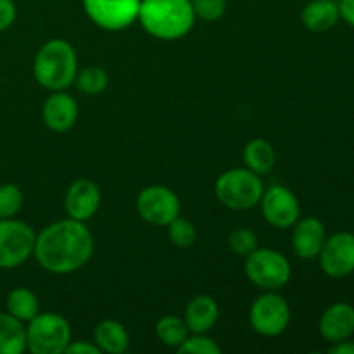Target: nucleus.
<instances>
[{
	"mask_svg": "<svg viewBox=\"0 0 354 354\" xmlns=\"http://www.w3.org/2000/svg\"><path fill=\"white\" fill-rule=\"evenodd\" d=\"M93 254V237L85 221H55L45 227L35 241L33 256L38 265L54 275L78 272Z\"/></svg>",
	"mask_w": 354,
	"mask_h": 354,
	"instance_id": "obj_1",
	"label": "nucleus"
},
{
	"mask_svg": "<svg viewBox=\"0 0 354 354\" xmlns=\"http://www.w3.org/2000/svg\"><path fill=\"white\" fill-rule=\"evenodd\" d=\"M142 28L159 40H178L196 23L190 0H142L138 19Z\"/></svg>",
	"mask_w": 354,
	"mask_h": 354,
	"instance_id": "obj_2",
	"label": "nucleus"
},
{
	"mask_svg": "<svg viewBox=\"0 0 354 354\" xmlns=\"http://www.w3.org/2000/svg\"><path fill=\"white\" fill-rule=\"evenodd\" d=\"M78 73V59L69 41L62 38L48 40L37 52L33 61V76L44 88L57 92L75 83Z\"/></svg>",
	"mask_w": 354,
	"mask_h": 354,
	"instance_id": "obj_3",
	"label": "nucleus"
},
{
	"mask_svg": "<svg viewBox=\"0 0 354 354\" xmlns=\"http://www.w3.org/2000/svg\"><path fill=\"white\" fill-rule=\"evenodd\" d=\"M265 185L259 175L248 168H234L221 173L214 183V196L225 207L234 211H245L258 206Z\"/></svg>",
	"mask_w": 354,
	"mask_h": 354,
	"instance_id": "obj_4",
	"label": "nucleus"
},
{
	"mask_svg": "<svg viewBox=\"0 0 354 354\" xmlns=\"http://www.w3.org/2000/svg\"><path fill=\"white\" fill-rule=\"evenodd\" d=\"M71 341V327L62 315L47 311L28 322L26 349L30 353L62 354Z\"/></svg>",
	"mask_w": 354,
	"mask_h": 354,
	"instance_id": "obj_5",
	"label": "nucleus"
},
{
	"mask_svg": "<svg viewBox=\"0 0 354 354\" xmlns=\"http://www.w3.org/2000/svg\"><path fill=\"white\" fill-rule=\"evenodd\" d=\"M245 277L249 282L265 290H279L290 280V263L275 249H256L245 258Z\"/></svg>",
	"mask_w": 354,
	"mask_h": 354,
	"instance_id": "obj_6",
	"label": "nucleus"
},
{
	"mask_svg": "<svg viewBox=\"0 0 354 354\" xmlns=\"http://www.w3.org/2000/svg\"><path fill=\"white\" fill-rule=\"evenodd\" d=\"M37 234L28 223L14 218L0 220V270L17 268L33 256Z\"/></svg>",
	"mask_w": 354,
	"mask_h": 354,
	"instance_id": "obj_7",
	"label": "nucleus"
},
{
	"mask_svg": "<svg viewBox=\"0 0 354 354\" xmlns=\"http://www.w3.org/2000/svg\"><path fill=\"white\" fill-rule=\"evenodd\" d=\"M249 322L252 330L265 337H277L283 334L290 324V308L287 301L275 290H268L256 297L249 310Z\"/></svg>",
	"mask_w": 354,
	"mask_h": 354,
	"instance_id": "obj_8",
	"label": "nucleus"
},
{
	"mask_svg": "<svg viewBox=\"0 0 354 354\" xmlns=\"http://www.w3.org/2000/svg\"><path fill=\"white\" fill-rule=\"evenodd\" d=\"M142 0H83V9L93 24L107 31H120L138 19Z\"/></svg>",
	"mask_w": 354,
	"mask_h": 354,
	"instance_id": "obj_9",
	"label": "nucleus"
},
{
	"mask_svg": "<svg viewBox=\"0 0 354 354\" xmlns=\"http://www.w3.org/2000/svg\"><path fill=\"white\" fill-rule=\"evenodd\" d=\"M137 211L142 220L154 227H168L180 216V199L165 185L145 187L137 197Z\"/></svg>",
	"mask_w": 354,
	"mask_h": 354,
	"instance_id": "obj_10",
	"label": "nucleus"
},
{
	"mask_svg": "<svg viewBox=\"0 0 354 354\" xmlns=\"http://www.w3.org/2000/svg\"><path fill=\"white\" fill-rule=\"evenodd\" d=\"M261 213L275 228H290L299 220V201L296 194L283 185H272L263 192Z\"/></svg>",
	"mask_w": 354,
	"mask_h": 354,
	"instance_id": "obj_11",
	"label": "nucleus"
},
{
	"mask_svg": "<svg viewBox=\"0 0 354 354\" xmlns=\"http://www.w3.org/2000/svg\"><path fill=\"white\" fill-rule=\"evenodd\" d=\"M318 258L325 275L332 279L351 275L354 272V234L339 232L328 237Z\"/></svg>",
	"mask_w": 354,
	"mask_h": 354,
	"instance_id": "obj_12",
	"label": "nucleus"
},
{
	"mask_svg": "<svg viewBox=\"0 0 354 354\" xmlns=\"http://www.w3.org/2000/svg\"><path fill=\"white\" fill-rule=\"evenodd\" d=\"M100 201H102V196H100L97 183L85 178L76 180L69 185L68 192H66V213L73 220L88 221L99 209Z\"/></svg>",
	"mask_w": 354,
	"mask_h": 354,
	"instance_id": "obj_13",
	"label": "nucleus"
},
{
	"mask_svg": "<svg viewBox=\"0 0 354 354\" xmlns=\"http://www.w3.org/2000/svg\"><path fill=\"white\" fill-rule=\"evenodd\" d=\"M327 241V232L325 225L318 218L308 216L301 218L294 223L292 232V249L297 258L301 259H315L320 254Z\"/></svg>",
	"mask_w": 354,
	"mask_h": 354,
	"instance_id": "obj_14",
	"label": "nucleus"
},
{
	"mask_svg": "<svg viewBox=\"0 0 354 354\" xmlns=\"http://www.w3.org/2000/svg\"><path fill=\"white\" fill-rule=\"evenodd\" d=\"M78 104H76L75 97L62 90L50 93L41 109V116H44L47 128L57 131V133L71 130L78 120Z\"/></svg>",
	"mask_w": 354,
	"mask_h": 354,
	"instance_id": "obj_15",
	"label": "nucleus"
},
{
	"mask_svg": "<svg viewBox=\"0 0 354 354\" xmlns=\"http://www.w3.org/2000/svg\"><path fill=\"white\" fill-rule=\"evenodd\" d=\"M320 334L325 341L339 342L354 334V308L348 303H335L320 318Z\"/></svg>",
	"mask_w": 354,
	"mask_h": 354,
	"instance_id": "obj_16",
	"label": "nucleus"
},
{
	"mask_svg": "<svg viewBox=\"0 0 354 354\" xmlns=\"http://www.w3.org/2000/svg\"><path fill=\"white\" fill-rule=\"evenodd\" d=\"M218 317H220V308L216 301L211 296L201 294L187 304L183 320L192 334H207L216 325Z\"/></svg>",
	"mask_w": 354,
	"mask_h": 354,
	"instance_id": "obj_17",
	"label": "nucleus"
},
{
	"mask_svg": "<svg viewBox=\"0 0 354 354\" xmlns=\"http://www.w3.org/2000/svg\"><path fill=\"white\" fill-rule=\"evenodd\" d=\"M339 19H341V14H339V3L335 0H313L306 3L301 12L304 28L315 33L332 30L339 23Z\"/></svg>",
	"mask_w": 354,
	"mask_h": 354,
	"instance_id": "obj_18",
	"label": "nucleus"
},
{
	"mask_svg": "<svg viewBox=\"0 0 354 354\" xmlns=\"http://www.w3.org/2000/svg\"><path fill=\"white\" fill-rule=\"evenodd\" d=\"M93 342L100 353L123 354L130 348V335L120 322L104 320L93 330Z\"/></svg>",
	"mask_w": 354,
	"mask_h": 354,
	"instance_id": "obj_19",
	"label": "nucleus"
},
{
	"mask_svg": "<svg viewBox=\"0 0 354 354\" xmlns=\"http://www.w3.org/2000/svg\"><path fill=\"white\" fill-rule=\"evenodd\" d=\"M26 351V327L10 313H0V354Z\"/></svg>",
	"mask_w": 354,
	"mask_h": 354,
	"instance_id": "obj_20",
	"label": "nucleus"
},
{
	"mask_svg": "<svg viewBox=\"0 0 354 354\" xmlns=\"http://www.w3.org/2000/svg\"><path fill=\"white\" fill-rule=\"evenodd\" d=\"M245 168L251 169L256 175H266L275 166V149L265 138H254L244 147Z\"/></svg>",
	"mask_w": 354,
	"mask_h": 354,
	"instance_id": "obj_21",
	"label": "nucleus"
},
{
	"mask_svg": "<svg viewBox=\"0 0 354 354\" xmlns=\"http://www.w3.org/2000/svg\"><path fill=\"white\" fill-rule=\"evenodd\" d=\"M6 310L7 313L24 324L40 313V303L33 290L26 289V287H16L7 294Z\"/></svg>",
	"mask_w": 354,
	"mask_h": 354,
	"instance_id": "obj_22",
	"label": "nucleus"
},
{
	"mask_svg": "<svg viewBox=\"0 0 354 354\" xmlns=\"http://www.w3.org/2000/svg\"><path fill=\"white\" fill-rule=\"evenodd\" d=\"M190 330L187 327L183 318L175 317V315H166L156 324V335L162 344L169 348H178L182 342L189 337Z\"/></svg>",
	"mask_w": 354,
	"mask_h": 354,
	"instance_id": "obj_23",
	"label": "nucleus"
},
{
	"mask_svg": "<svg viewBox=\"0 0 354 354\" xmlns=\"http://www.w3.org/2000/svg\"><path fill=\"white\" fill-rule=\"evenodd\" d=\"M107 83H109V76L106 69L100 66H86L76 73L75 78L76 88L85 95H99L106 90Z\"/></svg>",
	"mask_w": 354,
	"mask_h": 354,
	"instance_id": "obj_24",
	"label": "nucleus"
},
{
	"mask_svg": "<svg viewBox=\"0 0 354 354\" xmlns=\"http://www.w3.org/2000/svg\"><path fill=\"white\" fill-rule=\"evenodd\" d=\"M23 192L14 183H3L0 185V220L14 218L23 207Z\"/></svg>",
	"mask_w": 354,
	"mask_h": 354,
	"instance_id": "obj_25",
	"label": "nucleus"
},
{
	"mask_svg": "<svg viewBox=\"0 0 354 354\" xmlns=\"http://www.w3.org/2000/svg\"><path fill=\"white\" fill-rule=\"evenodd\" d=\"M168 235L171 244H175L176 248L187 249L190 245L196 244L197 241V230L194 227V223H190L185 218L176 216L171 223L168 225Z\"/></svg>",
	"mask_w": 354,
	"mask_h": 354,
	"instance_id": "obj_26",
	"label": "nucleus"
},
{
	"mask_svg": "<svg viewBox=\"0 0 354 354\" xmlns=\"http://www.w3.org/2000/svg\"><path fill=\"white\" fill-rule=\"evenodd\" d=\"M228 245H230L232 252L242 256V258H248L252 251L258 249V237L251 228H235L228 235Z\"/></svg>",
	"mask_w": 354,
	"mask_h": 354,
	"instance_id": "obj_27",
	"label": "nucleus"
},
{
	"mask_svg": "<svg viewBox=\"0 0 354 354\" xmlns=\"http://www.w3.org/2000/svg\"><path fill=\"white\" fill-rule=\"evenodd\" d=\"M176 351L182 354H220L221 348L206 334H194L192 337L189 335Z\"/></svg>",
	"mask_w": 354,
	"mask_h": 354,
	"instance_id": "obj_28",
	"label": "nucleus"
},
{
	"mask_svg": "<svg viewBox=\"0 0 354 354\" xmlns=\"http://www.w3.org/2000/svg\"><path fill=\"white\" fill-rule=\"evenodd\" d=\"M196 17L213 23L218 21L227 10V0H190Z\"/></svg>",
	"mask_w": 354,
	"mask_h": 354,
	"instance_id": "obj_29",
	"label": "nucleus"
},
{
	"mask_svg": "<svg viewBox=\"0 0 354 354\" xmlns=\"http://www.w3.org/2000/svg\"><path fill=\"white\" fill-rule=\"evenodd\" d=\"M17 16V9L14 0H0V31L9 30Z\"/></svg>",
	"mask_w": 354,
	"mask_h": 354,
	"instance_id": "obj_30",
	"label": "nucleus"
},
{
	"mask_svg": "<svg viewBox=\"0 0 354 354\" xmlns=\"http://www.w3.org/2000/svg\"><path fill=\"white\" fill-rule=\"evenodd\" d=\"M64 353L66 354H100V349L97 348L95 342L71 341Z\"/></svg>",
	"mask_w": 354,
	"mask_h": 354,
	"instance_id": "obj_31",
	"label": "nucleus"
},
{
	"mask_svg": "<svg viewBox=\"0 0 354 354\" xmlns=\"http://www.w3.org/2000/svg\"><path fill=\"white\" fill-rule=\"evenodd\" d=\"M339 14L349 26L354 28V0H339Z\"/></svg>",
	"mask_w": 354,
	"mask_h": 354,
	"instance_id": "obj_32",
	"label": "nucleus"
},
{
	"mask_svg": "<svg viewBox=\"0 0 354 354\" xmlns=\"http://www.w3.org/2000/svg\"><path fill=\"white\" fill-rule=\"evenodd\" d=\"M328 353L330 354H354V342L348 341V339L334 342V346L328 349Z\"/></svg>",
	"mask_w": 354,
	"mask_h": 354,
	"instance_id": "obj_33",
	"label": "nucleus"
},
{
	"mask_svg": "<svg viewBox=\"0 0 354 354\" xmlns=\"http://www.w3.org/2000/svg\"><path fill=\"white\" fill-rule=\"evenodd\" d=\"M335 2H337V0H335Z\"/></svg>",
	"mask_w": 354,
	"mask_h": 354,
	"instance_id": "obj_34",
	"label": "nucleus"
}]
</instances>
